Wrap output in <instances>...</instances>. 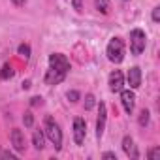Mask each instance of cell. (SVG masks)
I'll return each mask as SVG.
<instances>
[{"label": "cell", "mask_w": 160, "mask_h": 160, "mask_svg": "<svg viewBox=\"0 0 160 160\" xmlns=\"http://www.w3.org/2000/svg\"><path fill=\"white\" fill-rule=\"evenodd\" d=\"M122 85H124V77H122V72L121 70H115L109 73V89L113 92H121L122 91Z\"/></svg>", "instance_id": "cell-8"}, {"label": "cell", "mask_w": 160, "mask_h": 160, "mask_svg": "<svg viewBox=\"0 0 160 160\" xmlns=\"http://www.w3.org/2000/svg\"><path fill=\"white\" fill-rule=\"evenodd\" d=\"M128 85L130 89H138L141 85V70L138 66H132L128 70Z\"/></svg>", "instance_id": "cell-10"}, {"label": "cell", "mask_w": 160, "mask_h": 160, "mask_svg": "<svg viewBox=\"0 0 160 160\" xmlns=\"http://www.w3.org/2000/svg\"><path fill=\"white\" fill-rule=\"evenodd\" d=\"M145 42H147L145 32L141 28H134L130 32V51H132V55H136V57L141 55L145 51Z\"/></svg>", "instance_id": "cell-3"}, {"label": "cell", "mask_w": 160, "mask_h": 160, "mask_svg": "<svg viewBox=\"0 0 160 160\" xmlns=\"http://www.w3.org/2000/svg\"><path fill=\"white\" fill-rule=\"evenodd\" d=\"M121 102H122V108L126 113H132L134 111V106H136V94L134 91H121Z\"/></svg>", "instance_id": "cell-9"}, {"label": "cell", "mask_w": 160, "mask_h": 160, "mask_svg": "<svg viewBox=\"0 0 160 160\" xmlns=\"http://www.w3.org/2000/svg\"><path fill=\"white\" fill-rule=\"evenodd\" d=\"M0 158H10V160H15L17 156H15V154H12V152H8V151H4V152H0Z\"/></svg>", "instance_id": "cell-25"}, {"label": "cell", "mask_w": 160, "mask_h": 160, "mask_svg": "<svg viewBox=\"0 0 160 160\" xmlns=\"http://www.w3.org/2000/svg\"><path fill=\"white\" fill-rule=\"evenodd\" d=\"M10 139H12V145L17 152H23L27 149V141H25V134L19 130V128H13L12 134H10Z\"/></svg>", "instance_id": "cell-7"}, {"label": "cell", "mask_w": 160, "mask_h": 160, "mask_svg": "<svg viewBox=\"0 0 160 160\" xmlns=\"http://www.w3.org/2000/svg\"><path fill=\"white\" fill-rule=\"evenodd\" d=\"M102 156H104V158H111V160H117V154H115V152H109V151H108V152H104Z\"/></svg>", "instance_id": "cell-26"}, {"label": "cell", "mask_w": 160, "mask_h": 160, "mask_svg": "<svg viewBox=\"0 0 160 160\" xmlns=\"http://www.w3.org/2000/svg\"><path fill=\"white\" fill-rule=\"evenodd\" d=\"M106 119H108V108L104 102H100V111H98V119H96V138L102 139L104 130H106Z\"/></svg>", "instance_id": "cell-6"}, {"label": "cell", "mask_w": 160, "mask_h": 160, "mask_svg": "<svg viewBox=\"0 0 160 160\" xmlns=\"http://www.w3.org/2000/svg\"><path fill=\"white\" fill-rule=\"evenodd\" d=\"M94 106H96V98H94L92 94H87V96H85V109L89 111V109H92Z\"/></svg>", "instance_id": "cell-17"}, {"label": "cell", "mask_w": 160, "mask_h": 160, "mask_svg": "<svg viewBox=\"0 0 160 160\" xmlns=\"http://www.w3.org/2000/svg\"><path fill=\"white\" fill-rule=\"evenodd\" d=\"M43 102H42V98L40 96H34V98H30V106L32 108H36V106H42Z\"/></svg>", "instance_id": "cell-23"}, {"label": "cell", "mask_w": 160, "mask_h": 160, "mask_svg": "<svg viewBox=\"0 0 160 160\" xmlns=\"http://www.w3.org/2000/svg\"><path fill=\"white\" fill-rule=\"evenodd\" d=\"M43 132H45V136L49 138V141L55 145V149L60 151V147H62V132H60L58 124L55 122V119H53L51 115H47L45 121H43Z\"/></svg>", "instance_id": "cell-1"}, {"label": "cell", "mask_w": 160, "mask_h": 160, "mask_svg": "<svg viewBox=\"0 0 160 160\" xmlns=\"http://www.w3.org/2000/svg\"><path fill=\"white\" fill-rule=\"evenodd\" d=\"M94 6H96V10L100 12V13H108L109 12V0H94Z\"/></svg>", "instance_id": "cell-14"}, {"label": "cell", "mask_w": 160, "mask_h": 160, "mask_svg": "<svg viewBox=\"0 0 160 160\" xmlns=\"http://www.w3.org/2000/svg\"><path fill=\"white\" fill-rule=\"evenodd\" d=\"M85 134H87V124L81 117H75L73 119V139L75 145H83L85 141Z\"/></svg>", "instance_id": "cell-5"}, {"label": "cell", "mask_w": 160, "mask_h": 160, "mask_svg": "<svg viewBox=\"0 0 160 160\" xmlns=\"http://www.w3.org/2000/svg\"><path fill=\"white\" fill-rule=\"evenodd\" d=\"M139 124H141V126H147V124H149V111H147V109H143V111L139 113Z\"/></svg>", "instance_id": "cell-19"}, {"label": "cell", "mask_w": 160, "mask_h": 160, "mask_svg": "<svg viewBox=\"0 0 160 160\" xmlns=\"http://www.w3.org/2000/svg\"><path fill=\"white\" fill-rule=\"evenodd\" d=\"M106 53H108V58L111 62H115V64L122 62V58H124V42L121 38H111V42L108 43Z\"/></svg>", "instance_id": "cell-2"}, {"label": "cell", "mask_w": 160, "mask_h": 160, "mask_svg": "<svg viewBox=\"0 0 160 160\" xmlns=\"http://www.w3.org/2000/svg\"><path fill=\"white\" fill-rule=\"evenodd\" d=\"M12 2L17 6V8H21V6H25V0H12Z\"/></svg>", "instance_id": "cell-27"}, {"label": "cell", "mask_w": 160, "mask_h": 160, "mask_svg": "<svg viewBox=\"0 0 160 160\" xmlns=\"http://www.w3.org/2000/svg\"><path fill=\"white\" fill-rule=\"evenodd\" d=\"M23 89H25V91L30 89V81H28V79H27V81H23Z\"/></svg>", "instance_id": "cell-28"}, {"label": "cell", "mask_w": 160, "mask_h": 160, "mask_svg": "<svg viewBox=\"0 0 160 160\" xmlns=\"http://www.w3.org/2000/svg\"><path fill=\"white\" fill-rule=\"evenodd\" d=\"M17 53H19V55L27 60V58L30 57V45H28V43H21V45L17 47Z\"/></svg>", "instance_id": "cell-15"}, {"label": "cell", "mask_w": 160, "mask_h": 160, "mask_svg": "<svg viewBox=\"0 0 160 160\" xmlns=\"http://www.w3.org/2000/svg\"><path fill=\"white\" fill-rule=\"evenodd\" d=\"M10 77H13V68L10 64H4L2 72H0V79H10Z\"/></svg>", "instance_id": "cell-16"}, {"label": "cell", "mask_w": 160, "mask_h": 160, "mask_svg": "<svg viewBox=\"0 0 160 160\" xmlns=\"http://www.w3.org/2000/svg\"><path fill=\"white\" fill-rule=\"evenodd\" d=\"M49 66L55 68V70H58V72H62V73L70 72V60L64 55H60V53H55V55L49 57Z\"/></svg>", "instance_id": "cell-4"}, {"label": "cell", "mask_w": 160, "mask_h": 160, "mask_svg": "<svg viewBox=\"0 0 160 160\" xmlns=\"http://www.w3.org/2000/svg\"><path fill=\"white\" fill-rule=\"evenodd\" d=\"M23 122H25V126H32L34 124V117H32V111H27L25 115H23Z\"/></svg>", "instance_id": "cell-18"}, {"label": "cell", "mask_w": 160, "mask_h": 160, "mask_svg": "<svg viewBox=\"0 0 160 160\" xmlns=\"http://www.w3.org/2000/svg\"><path fill=\"white\" fill-rule=\"evenodd\" d=\"M122 151H124L128 156L138 158V151H136V147H134V139H132L130 136H124V138H122Z\"/></svg>", "instance_id": "cell-12"}, {"label": "cell", "mask_w": 160, "mask_h": 160, "mask_svg": "<svg viewBox=\"0 0 160 160\" xmlns=\"http://www.w3.org/2000/svg\"><path fill=\"white\" fill-rule=\"evenodd\" d=\"M152 21H154V23L160 21V8H154V10H152Z\"/></svg>", "instance_id": "cell-24"}, {"label": "cell", "mask_w": 160, "mask_h": 160, "mask_svg": "<svg viewBox=\"0 0 160 160\" xmlns=\"http://www.w3.org/2000/svg\"><path fill=\"white\" fill-rule=\"evenodd\" d=\"M32 143H34V147H36L38 151L43 149V134H42L40 130H36V132L32 134Z\"/></svg>", "instance_id": "cell-13"}, {"label": "cell", "mask_w": 160, "mask_h": 160, "mask_svg": "<svg viewBox=\"0 0 160 160\" xmlns=\"http://www.w3.org/2000/svg\"><path fill=\"white\" fill-rule=\"evenodd\" d=\"M64 77H66V73H62V72H58V70H55V68L49 66V70H47V73H45V83H47V85H57V83L62 81Z\"/></svg>", "instance_id": "cell-11"}, {"label": "cell", "mask_w": 160, "mask_h": 160, "mask_svg": "<svg viewBox=\"0 0 160 160\" xmlns=\"http://www.w3.org/2000/svg\"><path fill=\"white\" fill-rule=\"evenodd\" d=\"M72 6L75 12H83V0H72Z\"/></svg>", "instance_id": "cell-22"}, {"label": "cell", "mask_w": 160, "mask_h": 160, "mask_svg": "<svg viewBox=\"0 0 160 160\" xmlns=\"http://www.w3.org/2000/svg\"><path fill=\"white\" fill-rule=\"evenodd\" d=\"M147 156H149V160H156V158H160V147H152V149L147 152Z\"/></svg>", "instance_id": "cell-20"}, {"label": "cell", "mask_w": 160, "mask_h": 160, "mask_svg": "<svg viewBox=\"0 0 160 160\" xmlns=\"http://www.w3.org/2000/svg\"><path fill=\"white\" fill-rule=\"evenodd\" d=\"M66 98L73 104V102H77V100H79V92H77V91H70V92L66 94Z\"/></svg>", "instance_id": "cell-21"}]
</instances>
